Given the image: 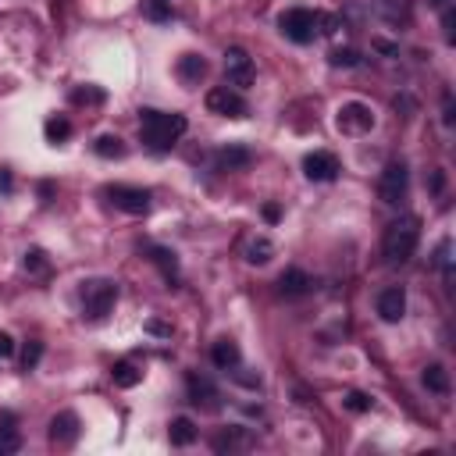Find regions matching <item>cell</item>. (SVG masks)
I'll use <instances>...</instances> for the list:
<instances>
[{"label":"cell","instance_id":"obj_24","mask_svg":"<svg viewBox=\"0 0 456 456\" xmlns=\"http://www.w3.org/2000/svg\"><path fill=\"white\" fill-rule=\"evenodd\" d=\"M143 15L150 22H171V0H143Z\"/></svg>","mask_w":456,"mask_h":456},{"label":"cell","instance_id":"obj_33","mask_svg":"<svg viewBox=\"0 0 456 456\" xmlns=\"http://www.w3.org/2000/svg\"><path fill=\"white\" fill-rule=\"evenodd\" d=\"M456 15H452V8H442V33H445V43H456Z\"/></svg>","mask_w":456,"mask_h":456},{"label":"cell","instance_id":"obj_28","mask_svg":"<svg viewBox=\"0 0 456 456\" xmlns=\"http://www.w3.org/2000/svg\"><path fill=\"white\" fill-rule=\"evenodd\" d=\"M236 445H250V438H246L239 428H232L228 435H221V438L214 442V449H217V452H224V449H236Z\"/></svg>","mask_w":456,"mask_h":456},{"label":"cell","instance_id":"obj_43","mask_svg":"<svg viewBox=\"0 0 456 456\" xmlns=\"http://www.w3.org/2000/svg\"><path fill=\"white\" fill-rule=\"evenodd\" d=\"M431 4H435V8L442 11V8H449V0H431Z\"/></svg>","mask_w":456,"mask_h":456},{"label":"cell","instance_id":"obj_26","mask_svg":"<svg viewBox=\"0 0 456 456\" xmlns=\"http://www.w3.org/2000/svg\"><path fill=\"white\" fill-rule=\"evenodd\" d=\"M104 89H97V86H79V89H72V104H104Z\"/></svg>","mask_w":456,"mask_h":456},{"label":"cell","instance_id":"obj_2","mask_svg":"<svg viewBox=\"0 0 456 456\" xmlns=\"http://www.w3.org/2000/svg\"><path fill=\"white\" fill-rule=\"evenodd\" d=\"M417 243H420V217L417 214H406V217H399V221H392L385 228L381 254H385L389 264H406L413 257Z\"/></svg>","mask_w":456,"mask_h":456},{"label":"cell","instance_id":"obj_3","mask_svg":"<svg viewBox=\"0 0 456 456\" xmlns=\"http://www.w3.org/2000/svg\"><path fill=\"white\" fill-rule=\"evenodd\" d=\"M118 303V286L107 278H93L82 286V317L89 321H104Z\"/></svg>","mask_w":456,"mask_h":456},{"label":"cell","instance_id":"obj_8","mask_svg":"<svg viewBox=\"0 0 456 456\" xmlns=\"http://www.w3.org/2000/svg\"><path fill=\"white\" fill-rule=\"evenodd\" d=\"M104 196H107L118 210H125V214H146V210H150V192L139 189V185H107Z\"/></svg>","mask_w":456,"mask_h":456},{"label":"cell","instance_id":"obj_42","mask_svg":"<svg viewBox=\"0 0 456 456\" xmlns=\"http://www.w3.org/2000/svg\"><path fill=\"white\" fill-rule=\"evenodd\" d=\"M0 424H4V428H11V424H15V417H11V413L4 410V413H0Z\"/></svg>","mask_w":456,"mask_h":456},{"label":"cell","instance_id":"obj_39","mask_svg":"<svg viewBox=\"0 0 456 456\" xmlns=\"http://www.w3.org/2000/svg\"><path fill=\"white\" fill-rule=\"evenodd\" d=\"M146 332H150V335H171V325H164V321H146Z\"/></svg>","mask_w":456,"mask_h":456},{"label":"cell","instance_id":"obj_16","mask_svg":"<svg viewBox=\"0 0 456 456\" xmlns=\"http://www.w3.org/2000/svg\"><path fill=\"white\" fill-rule=\"evenodd\" d=\"M310 286H314V278H310L303 268H289V271H282V278H278V293H282V296H303V293H310Z\"/></svg>","mask_w":456,"mask_h":456},{"label":"cell","instance_id":"obj_13","mask_svg":"<svg viewBox=\"0 0 456 456\" xmlns=\"http://www.w3.org/2000/svg\"><path fill=\"white\" fill-rule=\"evenodd\" d=\"M250 161H254V153L243 143H228V146L217 150V168L221 171H243V168H250Z\"/></svg>","mask_w":456,"mask_h":456},{"label":"cell","instance_id":"obj_20","mask_svg":"<svg viewBox=\"0 0 456 456\" xmlns=\"http://www.w3.org/2000/svg\"><path fill=\"white\" fill-rule=\"evenodd\" d=\"M424 385H428V392H435V396H449V371H445L442 364H428V367H424Z\"/></svg>","mask_w":456,"mask_h":456},{"label":"cell","instance_id":"obj_1","mask_svg":"<svg viewBox=\"0 0 456 456\" xmlns=\"http://www.w3.org/2000/svg\"><path fill=\"white\" fill-rule=\"evenodd\" d=\"M189 121L185 114H164V111H153V107H143L139 111V136L150 150H168L178 136H185Z\"/></svg>","mask_w":456,"mask_h":456},{"label":"cell","instance_id":"obj_15","mask_svg":"<svg viewBox=\"0 0 456 456\" xmlns=\"http://www.w3.org/2000/svg\"><path fill=\"white\" fill-rule=\"evenodd\" d=\"M175 72H178V79H182L185 86H200V82L207 79V61H203L200 54H182Z\"/></svg>","mask_w":456,"mask_h":456},{"label":"cell","instance_id":"obj_34","mask_svg":"<svg viewBox=\"0 0 456 456\" xmlns=\"http://www.w3.org/2000/svg\"><path fill=\"white\" fill-rule=\"evenodd\" d=\"M442 125H445V129L456 125V104H452V93L442 97Z\"/></svg>","mask_w":456,"mask_h":456},{"label":"cell","instance_id":"obj_5","mask_svg":"<svg viewBox=\"0 0 456 456\" xmlns=\"http://www.w3.org/2000/svg\"><path fill=\"white\" fill-rule=\"evenodd\" d=\"M406 189H410V171H406V164H403V161H389L385 171H381V178H378V196H381V203H389V207L403 203V200H406Z\"/></svg>","mask_w":456,"mask_h":456},{"label":"cell","instance_id":"obj_40","mask_svg":"<svg viewBox=\"0 0 456 456\" xmlns=\"http://www.w3.org/2000/svg\"><path fill=\"white\" fill-rule=\"evenodd\" d=\"M264 217H268V221H278V217H282V207H278V203H264Z\"/></svg>","mask_w":456,"mask_h":456},{"label":"cell","instance_id":"obj_23","mask_svg":"<svg viewBox=\"0 0 456 456\" xmlns=\"http://www.w3.org/2000/svg\"><path fill=\"white\" fill-rule=\"evenodd\" d=\"M43 132H47V139H50V143H65V139L72 136V121H68V118H61V114H58V118H47Z\"/></svg>","mask_w":456,"mask_h":456},{"label":"cell","instance_id":"obj_9","mask_svg":"<svg viewBox=\"0 0 456 456\" xmlns=\"http://www.w3.org/2000/svg\"><path fill=\"white\" fill-rule=\"evenodd\" d=\"M339 129L342 132H353V136L371 132L374 129V111L367 104H360V100H349V104L339 107Z\"/></svg>","mask_w":456,"mask_h":456},{"label":"cell","instance_id":"obj_21","mask_svg":"<svg viewBox=\"0 0 456 456\" xmlns=\"http://www.w3.org/2000/svg\"><path fill=\"white\" fill-rule=\"evenodd\" d=\"M93 150H97V157H104V161H121V157L129 153V146H125L118 136H100V139L93 143Z\"/></svg>","mask_w":456,"mask_h":456},{"label":"cell","instance_id":"obj_18","mask_svg":"<svg viewBox=\"0 0 456 456\" xmlns=\"http://www.w3.org/2000/svg\"><path fill=\"white\" fill-rule=\"evenodd\" d=\"M111 378H114V385H118V389H136V385L143 381V371H139L132 360H121V364H114V367H111Z\"/></svg>","mask_w":456,"mask_h":456},{"label":"cell","instance_id":"obj_41","mask_svg":"<svg viewBox=\"0 0 456 456\" xmlns=\"http://www.w3.org/2000/svg\"><path fill=\"white\" fill-rule=\"evenodd\" d=\"M374 47H378V50H381V54H399V50H396V47H392V43H385V40H378V43H374Z\"/></svg>","mask_w":456,"mask_h":456},{"label":"cell","instance_id":"obj_11","mask_svg":"<svg viewBox=\"0 0 456 456\" xmlns=\"http://www.w3.org/2000/svg\"><path fill=\"white\" fill-rule=\"evenodd\" d=\"M303 175H307L310 182H332V178H339V161H335V153H328V150L307 153V157H303Z\"/></svg>","mask_w":456,"mask_h":456},{"label":"cell","instance_id":"obj_38","mask_svg":"<svg viewBox=\"0 0 456 456\" xmlns=\"http://www.w3.org/2000/svg\"><path fill=\"white\" fill-rule=\"evenodd\" d=\"M435 264H442V268H449V239H442V243H438V254H435Z\"/></svg>","mask_w":456,"mask_h":456},{"label":"cell","instance_id":"obj_4","mask_svg":"<svg viewBox=\"0 0 456 456\" xmlns=\"http://www.w3.org/2000/svg\"><path fill=\"white\" fill-rule=\"evenodd\" d=\"M278 29L293 43H310L317 36V11H310V8H289V11H282Z\"/></svg>","mask_w":456,"mask_h":456},{"label":"cell","instance_id":"obj_19","mask_svg":"<svg viewBox=\"0 0 456 456\" xmlns=\"http://www.w3.org/2000/svg\"><path fill=\"white\" fill-rule=\"evenodd\" d=\"M168 438H171V445H192L196 442V424L189 420V417H175L171 420V428H168Z\"/></svg>","mask_w":456,"mask_h":456},{"label":"cell","instance_id":"obj_36","mask_svg":"<svg viewBox=\"0 0 456 456\" xmlns=\"http://www.w3.org/2000/svg\"><path fill=\"white\" fill-rule=\"evenodd\" d=\"M0 192H4V196H11V192H15V178H11V171H8V168H0Z\"/></svg>","mask_w":456,"mask_h":456},{"label":"cell","instance_id":"obj_32","mask_svg":"<svg viewBox=\"0 0 456 456\" xmlns=\"http://www.w3.org/2000/svg\"><path fill=\"white\" fill-rule=\"evenodd\" d=\"M26 271H33V275H43V271H47L43 250H29V254H26Z\"/></svg>","mask_w":456,"mask_h":456},{"label":"cell","instance_id":"obj_6","mask_svg":"<svg viewBox=\"0 0 456 456\" xmlns=\"http://www.w3.org/2000/svg\"><path fill=\"white\" fill-rule=\"evenodd\" d=\"M224 75H228V86H236V89H250V86H254V79H257L254 58H250L243 47H228V50H224Z\"/></svg>","mask_w":456,"mask_h":456},{"label":"cell","instance_id":"obj_10","mask_svg":"<svg viewBox=\"0 0 456 456\" xmlns=\"http://www.w3.org/2000/svg\"><path fill=\"white\" fill-rule=\"evenodd\" d=\"M79 435H82V420H79V413L61 410V413H54V417H50V442H54V445L68 449V445H75V442H79Z\"/></svg>","mask_w":456,"mask_h":456},{"label":"cell","instance_id":"obj_22","mask_svg":"<svg viewBox=\"0 0 456 456\" xmlns=\"http://www.w3.org/2000/svg\"><path fill=\"white\" fill-rule=\"evenodd\" d=\"M271 257H275V243L268 236H257V239L246 243V261L250 264H268Z\"/></svg>","mask_w":456,"mask_h":456},{"label":"cell","instance_id":"obj_35","mask_svg":"<svg viewBox=\"0 0 456 456\" xmlns=\"http://www.w3.org/2000/svg\"><path fill=\"white\" fill-rule=\"evenodd\" d=\"M428 189H431V192H442V189H445V171H442V168H435V171L428 175Z\"/></svg>","mask_w":456,"mask_h":456},{"label":"cell","instance_id":"obj_17","mask_svg":"<svg viewBox=\"0 0 456 456\" xmlns=\"http://www.w3.org/2000/svg\"><path fill=\"white\" fill-rule=\"evenodd\" d=\"M210 360H214V367H221V371H236L239 360H243V353H239V346H236L232 339H217L214 349H210Z\"/></svg>","mask_w":456,"mask_h":456},{"label":"cell","instance_id":"obj_29","mask_svg":"<svg viewBox=\"0 0 456 456\" xmlns=\"http://www.w3.org/2000/svg\"><path fill=\"white\" fill-rule=\"evenodd\" d=\"M40 360H43V342H40V339H33V342L22 349V367H26V371H36V364H40Z\"/></svg>","mask_w":456,"mask_h":456},{"label":"cell","instance_id":"obj_37","mask_svg":"<svg viewBox=\"0 0 456 456\" xmlns=\"http://www.w3.org/2000/svg\"><path fill=\"white\" fill-rule=\"evenodd\" d=\"M0 357H15V339L8 332H0Z\"/></svg>","mask_w":456,"mask_h":456},{"label":"cell","instance_id":"obj_27","mask_svg":"<svg viewBox=\"0 0 456 456\" xmlns=\"http://www.w3.org/2000/svg\"><path fill=\"white\" fill-rule=\"evenodd\" d=\"M22 449V435L11 431V428H0V456H11Z\"/></svg>","mask_w":456,"mask_h":456},{"label":"cell","instance_id":"obj_14","mask_svg":"<svg viewBox=\"0 0 456 456\" xmlns=\"http://www.w3.org/2000/svg\"><path fill=\"white\" fill-rule=\"evenodd\" d=\"M185 389H189V403L207 406V410H214V406H217V389L210 385V378L189 374V378H185Z\"/></svg>","mask_w":456,"mask_h":456},{"label":"cell","instance_id":"obj_31","mask_svg":"<svg viewBox=\"0 0 456 456\" xmlns=\"http://www.w3.org/2000/svg\"><path fill=\"white\" fill-rule=\"evenodd\" d=\"M342 403H346V410H353V413H367V410H371V396H367V392H349Z\"/></svg>","mask_w":456,"mask_h":456},{"label":"cell","instance_id":"obj_25","mask_svg":"<svg viewBox=\"0 0 456 456\" xmlns=\"http://www.w3.org/2000/svg\"><path fill=\"white\" fill-rule=\"evenodd\" d=\"M150 254H153V264H157V268H161V271H164L168 278H171V275L178 271V261H175V254H171L168 246H153Z\"/></svg>","mask_w":456,"mask_h":456},{"label":"cell","instance_id":"obj_30","mask_svg":"<svg viewBox=\"0 0 456 456\" xmlns=\"http://www.w3.org/2000/svg\"><path fill=\"white\" fill-rule=\"evenodd\" d=\"M332 65H335V68H357V65H360V54H357L353 47L332 50Z\"/></svg>","mask_w":456,"mask_h":456},{"label":"cell","instance_id":"obj_7","mask_svg":"<svg viewBox=\"0 0 456 456\" xmlns=\"http://www.w3.org/2000/svg\"><path fill=\"white\" fill-rule=\"evenodd\" d=\"M207 111H210V114H221V118H246V114H250L243 93L232 89V86H214V89L207 93Z\"/></svg>","mask_w":456,"mask_h":456},{"label":"cell","instance_id":"obj_12","mask_svg":"<svg viewBox=\"0 0 456 456\" xmlns=\"http://www.w3.org/2000/svg\"><path fill=\"white\" fill-rule=\"evenodd\" d=\"M403 314H406V293H403V286L381 289L378 293V317L389 321V325H396V321H403Z\"/></svg>","mask_w":456,"mask_h":456}]
</instances>
